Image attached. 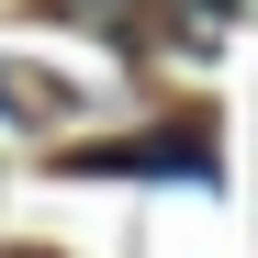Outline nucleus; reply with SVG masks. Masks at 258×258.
<instances>
[{
	"label": "nucleus",
	"mask_w": 258,
	"mask_h": 258,
	"mask_svg": "<svg viewBox=\"0 0 258 258\" xmlns=\"http://www.w3.org/2000/svg\"><path fill=\"white\" fill-rule=\"evenodd\" d=\"M79 168H180V180H202L213 146H202V135H168V146H90Z\"/></svg>",
	"instance_id": "f257e3e1"
},
{
	"label": "nucleus",
	"mask_w": 258,
	"mask_h": 258,
	"mask_svg": "<svg viewBox=\"0 0 258 258\" xmlns=\"http://www.w3.org/2000/svg\"><path fill=\"white\" fill-rule=\"evenodd\" d=\"M202 23H258V0H191Z\"/></svg>",
	"instance_id": "f03ea898"
}]
</instances>
